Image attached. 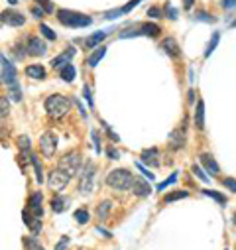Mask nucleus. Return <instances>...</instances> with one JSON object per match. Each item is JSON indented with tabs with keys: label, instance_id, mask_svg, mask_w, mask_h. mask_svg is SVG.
<instances>
[{
	"label": "nucleus",
	"instance_id": "nucleus-37",
	"mask_svg": "<svg viewBox=\"0 0 236 250\" xmlns=\"http://www.w3.org/2000/svg\"><path fill=\"white\" fill-rule=\"evenodd\" d=\"M38 4H39L45 12H53V4L49 2V0H38Z\"/></svg>",
	"mask_w": 236,
	"mask_h": 250
},
{
	"label": "nucleus",
	"instance_id": "nucleus-7",
	"mask_svg": "<svg viewBox=\"0 0 236 250\" xmlns=\"http://www.w3.org/2000/svg\"><path fill=\"white\" fill-rule=\"evenodd\" d=\"M39 150H41V154L45 158H51L55 154V150H57V136L51 130H47V132L41 134V138H39Z\"/></svg>",
	"mask_w": 236,
	"mask_h": 250
},
{
	"label": "nucleus",
	"instance_id": "nucleus-43",
	"mask_svg": "<svg viewBox=\"0 0 236 250\" xmlns=\"http://www.w3.org/2000/svg\"><path fill=\"white\" fill-rule=\"evenodd\" d=\"M148 16H152V18H159V16H161V10L154 6V8H150V10H148Z\"/></svg>",
	"mask_w": 236,
	"mask_h": 250
},
{
	"label": "nucleus",
	"instance_id": "nucleus-4",
	"mask_svg": "<svg viewBox=\"0 0 236 250\" xmlns=\"http://www.w3.org/2000/svg\"><path fill=\"white\" fill-rule=\"evenodd\" d=\"M132 36H148V38H157L159 36V26L144 22L132 28H126L124 32H120V38H132Z\"/></svg>",
	"mask_w": 236,
	"mask_h": 250
},
{
	"label": "nucleus",
	"instance_id": "nucleus-22",
	"mask_svg": "<svg viewBox=\"0 0 236 250\" xmlns=\"http://www.w3.org/2000/svg\"><path fill=\"white\" fill-rule=\"evenodd\" d=\"M67 205H69V199L67 197H53V201H51V209L55 211V213H63L65 209H67Z\"/></svg>",
	"mask_w": 236,
	"mask_h": 250
},
{
	"label": "nucleus",
	"instance_id": "nucleus-29",
	"mask_svg": "<svg viewBox=\"0 0 236 250\" xmlns=\"http://www.w3.org/2000/svg\"><path fill=\"white\" fill-rule=\"evenodd\" d=\"M30 162L34 164V169H36V179H38V183H41V181H43V173H41V164H39V160H38L36 156H30Z\"/></svg>",
	"mask_w": 236,
	"mask_h": 250
},
{
	"label": "nucleus",
	"instance_id": "nucleus-26",
	"mask_svg": "<svg viewBox=\"0 0 236 250\" xmlns=\"http://www.w3.org/2000/svg\"><path fill=\"white\" fill-rule=\"evenodd\" d=\"M110 207H112V203H110V201H102V203L98 205V209H97V215H98V219H100V221H104V219L108 217V213H110Z\"/></svg>",
	"mask_w": 236,
	"mask_h": 250
},
{
	"label": "nucleus",
	"instance_id": "nucleus-25",
	"mask_svg": "<svg viewBox=\"0 0 236 250\" xmlns=\"http://www.w3.org/2000/svg\"><path fill=\"white\" fill-rule=\"evenodd\" d=\"M75 73H77V71H75V67H73L71 63H69V65H65L63 69H59V75H61V79H63V81H67V83H71V81L75 79Z\"/></svg>",
	"mask_w": 236,
	"mask_h": 250
},
{
	"label": "nucleus",
	"instance_id": "nucleus-44",
	"mask_svg": "<svg viewBox=\"0 0 236 250\" xmlns=\"http://www.w3.org/2000/svg\"><path fill=\"white\" fill-rule=\"evenodd\" d=\"M0 104H2V116H6V112H8V99L2 97V99H0Z\"/></svg>",
	"mask_w": 236,
	"mask_h": 250
},
{
	"label": "nucleus",
	"instance_id": "nucleus-51",
	"mask_svg": "<svg viewBox=\"0 0 236 250\" xmlns=\"http://www.w3.org/2000/svg\"><path fill=\"white\" fill-rule=\"evenodd\" d=\"M93 140H95V150H97V152H100V146H98V136H97V132H93Z\"/></svg>",
	"mask_w": 236,
	"mask_h": 250
},
{
	"label": "nucleus",
	"instance_id": "nucleus-11",
	"mask_svg": "<svg viewBox=\"0 0 236 250\" xmlns=\"http://www.w3.org/2000/svg\"><path fill=\"white\" fill-rule=\"evenodd\" d=\"M28 55H34V57H41V55H45V51H47V45H45V42H41L39 38H30L28 40Z\"/></svg>",
	"mask_w": 236,
	"mask_h": 250
},
{
	"label": "nucleus",
	"instance_id": "nucleus-14",
	"mask_svg": "<svg viewBox=\"0 0 236 250\" xmlns=\"http://www.w3.org/2000/svg\"><path fill=\"white\" fill-rule=\"evenodd\" d=\"M142 162L144 164H148V166H152V167H157L161 162H159V150L157 148H150V150H144L142 152Z\"/></svg>",
	"mask_w": 236,
	"mask_h": 250
},
{
	"label": "nucleus",
	"instance_id": "nucleus-21",
	"mask_svg": "<svg viewBox=\"0 0 236 250\" xmlns=\"http://www.w3.org/2000/svg\"><path fill=\"white\" fill-rule=\"evenodd\" d=\"M201 164L209 169V173H218V164L213 160V156H209V154H201Z\"/></svg>",
	"mask_w": 236,
	"mask_h": 250
},
{
	"label": "nucleus",
	"instance_id": "nucleus-48",
	"mask_svg": "<svg viewBox=\"0 0 236 250\" xmlns=\"http://www.w3.org/2000/svg\"><path fill=\"white\" fill-rule=\"evenodd\" d=\"M43 12H45L43 8H32V14H34L36 18H41V16H43Z\"/></svg>",
	"mask_w": 236,
	"mask_h": 250
},
{
	"label": "nucleus",
	"instance_id": "nucleus-18",
	"mask_svg": "<svg viewBox=\"0 0 236 250\" xmlns=\"http://www.w3.org/2000/svg\"><path fill=\"white\" fill-rule=\"evenodd\" d=\"M161 49H163L169 57H179V55H181V49H179V45H177V42H175L173 38H165V40L161 42Z\"/></svg>",
	"mask_w": 236,
	"mask_h": 250
},
{
	"label": "nucleus",
	"instance_id": "nucleus-10",
	"mask_svg": "<svg viewBox=\"0 0 236 250\" xmlns=\"http://www.w3.org/2000/svg\"><path fill=\"white\" fill-rule=\"evenodd\" d=\"M73 55H75V47H69L67 51L55 55V57L51 59V67H53V69H63L65 65L71 63V57H73Z\"/></svg>",
	"mask_w": 236,
	"mask_h": 250
},
{
	"label": "nucleus",
	"instance_id": "nucleus-8",
	"mask_svg": "<svg viewBox=\"0 0 236 250\" xmlns=\"http://www.w3.org/2000/svg\"><path fill=\"white\" fill-rule=\"evenodd\" d=\"M93 177H95V164H93V162H89V164L83 167L81 181H79V189H81L83 193L93 191Z\"/></svg>",
	"mask_w": 236,
	"mask_h": 250
},
{
	"label": "nucleus",
	"instance_id": "nucleus-12",
	"mask_svg": "<svg viewBox=\"0 0 236 250\" xmlns=\"http://www.w3.org/2000/svg\"><path fill=\"white\" fill-rule=\"evenodd\" d=\"M130 189H132V193L138 195V197H148L150 191H152V187H150V183H148L146 179H142V177H134Z\"/></svg>",
	"mask_w": 236,
	"mask_h": 250
},
{
	"label": "nucleus",
	"instance_id": "nucleus-53",
	"mask_svg": "<svg viewBox=\"0 0 236 250\" xmlns=\"http://www.w3.org/2000/svg\"><path fill=\"white\" fill-rule=\"evenodd\" d=\"M8 2H10V4H18V0H8Z\"/></svg>",
	"mask_w": 236,
	"mask_h": 250
},
{
	"label": "nucleus",
	"instance_id": "nucleus-31",
	"mask_svg": "<svg viewBox=\"0 0 236 250\" xmlns=\"http://www.w3.org/2000/svg\"><path fill=\"white\" fill-rule=\"evenodd\" d=\"M75 221L81 223V225H85V223L89 221V213H87L85 209H77V211H75Z\"/></svg>",
	"mask_w": 236,
	"mask_h": 250
},
{
	"label": "nucleus",
	"instance_id": "nucleus-47",
	"mask_svg": "<svg viewBox=\"0 0 236 250\" xmlns=\"http://www.w3.org/2000/svg\"><path fill=\"white\" fill-rule=\"evenodd\" d=\"M222 6L230 10V8H234V6H236V0H222Z\"/></svg>",
	"mask_w": 236,
	"mask_h": 250
},
{
	"label": "nucleus",
	"instance_id": "nucleus-30",
	"mask_svg": "<svg viewBox=\"0 0 236 250\" xmlns=\"http://www.w3.org/2000/svg\"><path fill=\"white\" fill-rule=\"evenodd\" d=\"M203 193L207 195V197H213L215 201H218L220 205H224L226 203V197L224 195H220V193H216V191H211V189H203Z\"/></svg>",
	"mask_w": 236,
	"mask_h": 250
},
{
	"label": "nucleus",
	"instance_id": "nucleus-49",
	"mask_svg": "<svg viewBox=\"0 0 236 250\" xmlns=\"http://www.w3.org/2000/svg\"><path fill=\"white\" fill-rule=\"evenodd\" d=\"M167 14H169V18H171V20H175V18H177L175 8H171V6H167Z\"/></svg>",
	"mask_w": 236,
	"mask_h": 250
},
{
	"label": "nucleus",
	"instance_id": "nucleus-6",
	"mask_svg": "<svg viewBox=\"0 0 236 250\" xmlns=\"http://www.w3.org/2000/svg\"><path fill=\"white\" fill-rule=\"evenodd\" d=\"M69 179H71V175H67L63 169H53L51 173H49V177H47V185H49V189H53V191H61L63 187L69 183Z\"/></svg>",
	"mask_w": 236,
	"mask_h": 250
},
{
	"label": "nucleus",
	"instance_id": "nucleus-34",
	"mask_svg": "<svg viewBox=\"0 0 236 250\" xmlns=\"http://www.w3.org/2000/svg\"><path fill=\"white\" fill-rule=\"evenodd\" d=\"M18 146H20L22 152H28V150H30V140H28V136H20V138H18Z\"/></svg>",
	"mask_w": 236,
	"mask_h": 250
},
{
	"label": "nucleus",
	"instance_id": "nucleus-36",
	"mask_svg": "<svg viewBox=\"0 0 236 250\" xmlns=\"http://www.w3.org/2000/svg\"><path fill=\"white\" fill-rule=\"evenodd\" d=\"M39 30H41V34H43V36H45L47 40H51V42L55 40V34H53V32H51V30H49V28H47L45 24H41V26H39Z\"/></svg>",
	"mask_w": 236,
	"mask_h": 250
},
{
	"label": "nucleus",
	"instance_id": "nucleus-3",
	"mask_svg": "<svg viewBox=\"0 0 236 250\" xmlns=\"http://www.w3.org/2000/svg\"><path fill=\"white\" fill-rule=\"evenodd\" d=\"M57 20L61 22L63 26H67V28H85V26H91V22H93L91 16H85V14H79V12H71V10H59L57 12Z\"/></svg>",
	"mask_w": 236,
	"mask_h": 250
},
{
	"label": "nucleus",
	"instance_id": "nucleus-40",
	"mask_svg": "<svg viewBox=\"0 0 236 250\" xmlns=\"http://www.w3.org/2000/svg\"><path fill=\"white\" fill-rule=\"evenodd\" d=\"M140 2H142V0H132V2H128L126 6H122V12H130V10H132L134 6H138Z\"/></svg>",
	"mask_w": 236,
	"mask_h": 250
},
{
	"label": "nucleus",
	"instance_id": "nucleus-16",
	"mask_svg": "<svg viewBox=\"0 0 236 250\" xmlns=\"http://www.w3.org/2000/svg\"><path fill=\"white\" fill-rule=\"evenodd\" d=\"M2 22L4 24H8V26H14V28H18V26H22L24 22H26V18H24V14H20V12H2Z\"/></svg>",
	"mask_w": 236,
	"mask_h": 250
},
{
	"label": "nucleus",
	"instance_id": "nucleus-35",
	"mask_svg": "<svg viewBox=\"0 0 236 250\" xmlns=\"http://www.w3.org/2000/svg\"><path fill=\"white\" fill-rule=\"evenodd\" d=\"M175 179H177V173H171V175H169V179H165V181H161V183L157 185V189H165V187H169Z\"/></svg>",
	"mask_w": 236,
	"mask_h": 250
},
{
	"label": "nucleus",
	"instance_id": "nucleus-2",
	"mask_svg": "<svg viewBox=\"0 0 236 250\" xmlns=\"http://www.w3.org/2000/svg\"><path fill=\"white\" fill-rule=\"evenodd\" d=\"M132 181H134V177H132V173L128 169H112L108 173V177H106V185L112 187V189H116V191L130 189Z\"/></svg>",
	"mask_w": 236,
	"mask_h": 250
},
{
	"label": "nucleus",
	"instance_id": "nucleus-1",
	"mask_svg": "<svg viewBox=\"0 0 236 250\" xmlns=\"http://www.w3.org/2000/svg\"><path fill=\"white\" fill-rule=\"evenodd\" d=\"M71 108V101L63 95H51L45 99V110L51 118L59 120V118H63Z\"/></svg>",
	"mask_w": 236,
	"mask_h": 250
},
{
	"label": "nucleus",
	"instance_id": "nucleus-13",
	"mask_svg": "<svg viewBox=\"0 0 236 250\" xmlns=\"http://www.w3.org/2000/svg\"><path fill=\"white\" fill-rule=\"evenodd\" d=\"M22 219H24V225H26V227H28V229H30L34 234L41 230V223H39V217H36L32 211H28V209H26V211L22 213Z\"/></svg>",
	"mask_w": 236,
	"mask_h": 250
},
{
	"label": "nucleus",
	"instance_id": "nucleus-46",
	"mask_svg": "<svg viewBox=\"0 0 236 250\" xmlns=\"http://www.w3.org/2000/svg\"><path fill=\"white\" fill-rule=\"evenodd\" d=\"M197 20H203V22H213V18H209V14H207V12H199V14H197Z\"/></svg>",
	"mask_w": 236,
	"mask_h": 250
},
{
	"label": "nucleus",
	"instance_id": "nucleus-20",
	"mask_svg": "<svg viewBox=\"0 0 236 250\" xmlns=\"http://www.w3.org/2000/svg\"><path fill=\"white\" fill-rule=\"evenodd\" d=\"M26 75L30 77V79H45V69L41 67V65H28L26 67Z\"/></svg>",
	"mask_w": 236,
	"mask_h": 250
},
{
	"label": "nucleus",
	"instance_id": "nucleus-28",
	"mask_svg": "<svg viewBox=\"0 0 236 250\" xmlns=\"http://www.w3.org/2000/svg\"><path fill=\"white\" fill-rule=\"evenodd\" d=\"M24 246H26V250H43V246L34 236H26L24 238Z\"/></svg>",
	"mask_w": 236,
	"mask_h": 250
},
{
	"label": "nucleus",
	"instance_id": "nucleus-32",
	"mask_svg": "<svg viewBox=\"0 0 236 250\" xmlns=\"http://www.w3.org/2000/svg\"><path fill=\"white\" fill-rule=\"evenodd\" d=\"M8 89H10V93H8V95L12 97V101H20V99H22V93H20L18 83H16V85H12V87H8Z\"/></svg>",
	"mask_w": 236,
	"mask_h": 250
},
{
	"label": "nucleus",
	"instance_id": "nucleus-33",
	"mask_svg": "<svg viewBox=\"0 0 236 250\" xmlns=\"http://www.w3.org/2000/svg\"><path fill=\"white\" fill-rule=\"evenodd\" d=\"M216 43H218V34H215V36L211 38V42H209V47H207V51H205V55H207V57L213 53V49L216 47Z\"/></svg>",
	"mask_w": 236,
	"mask_h": 250
},
{
	"label": "nucleus",
	"instance_id": "nucleus-52",
	"mask_svg": "<svg viewBox=\"0 0 236 250\" xmlns=\"http://www.w3.org/2000/svg\"><path fill=\"white\" fill-rule=\"evenodd\" d=\"M193 6V0H185V8H191Z\"/></svg>",
	"mask_w": 236,
	"mask_h": 250
},
{
	"label": "nucleus",
	"instance_id": "nucleus-41",
	"mask_svg": "<svg viewBox=\"0 0 236 250\" xmlns=\"http://www.w3.org/2000/svg\"><path fill=\"white\" fill-rule=\"evenodd\" d=\"M193 171H195V173L199 175V179H201V181H209V177H207V175L203 173V169H201L199 166H193Z\"/></svg>",
	"mask_w": 236,
	"mask_h": 250
},
{
	"label": "nucleus",
	"instance_id": "nucleus-50",
	"mask_svg": "<svg viewBox=\"0 0 236 250\" xmlns=\"http://www.w3.org/2000/svg\"><path fill=\"white\" fill-rule=\"evenodd\" d=\"M138 167H140V171H142V173H144L146 177H150V179H154V173H150L148 169H144V167H142V164H138Z\"/></svg>",
	"mask_w": 236,
	"mask_h": 250
},
{
	"label": "nucleus",
	"instance_id": "nucleus-5",
	"mask_svg": "<svg viewBox=\"0 0 236 250\" xmlns=\"http://www.w3.org/2000/svg\"><path fill=\"white\" fill-rule=\"evenodd\" d=\"M57 167L63 169L67 175L73 177V175H77V171H79V167H81V156H79L77 152H69V154H65L61 160H59Z\"/></svg>",
	"mask_w": 236,
	"mask_h": 250
},
{
	"label": "nucleus",
	"instance_id": "nucleus-54",
	"mask_svg": "<svg viewBox=\"0 0 236 250\" xmlns=\"http://www.w3.org/2000/svg\"><path fill=\"white\" fill-rule=\"evenodd\" d=\"M234 223H236V213H234Z\"/></svg>",
	"mask_w": 236,
	"mask_h": 250
},
{
	"label": "nucleus",
	"instance_id": "nucleus-17",
	"mask_svg": "<svg viewBox=\"0 0 236 250\" xmlns=\"http://www.w3.org/2000/svg\"><path fill=\"white\" fill-rule=\"evenodd\" d=\"M183 144H185V132L181 128H177L169 134V148L171 150H179V148H183Z\"/></svg>",
	"mask_w": 236,
	"mask_h": 250
},
{
	"label": "nucleus",
	"instance_id": "nucleus-9",
	"mask_svg": "<svg viewBox=\"0 0 236 250\" xmlns=\"http://www.w3.org/2000/svg\"><path fill=\"white\" fill-rule=\"evenodd\" d=\"M2 83L8 85V87L18 83L16 81V69H14V65L10 63V61L6 59V55H2Z\"/></svg>",
	"mask_w": 236,
	"mask_h": 250
},
{
	"label": "nucleus",
	"instance_id": "nucleus-42",
	"mask_svg": "<svg viewBox=\"0 0 236 250\" xmlns=\"http://www.w3.org/2000/svg\"><path fill=\"white\" fill-rule=\"evenodd\" d=\"M224 187H228V189L236 193V179H224Z\"/></svg>",
	"mask_w": 236,
	"mask_h": 250
},
{
	"label": "nucleus",
	"instance_id": "nucleus-15",
	"mask_svg": "<svg viewBox=\"0 0 236 250\" xmlns=\"http://www.w3.org/2000/svg\"><path fill=\"white\" fill-rule=\"evenodd\" d=\"M41 201H43L41 193H32V195H30V199H28V211H32L36 217H41V215H43Z\"/></svg>",
	"mask_w": 236,
	"mask_h": 250
},
{
	"label": "nucleus",
	"instance_id": "nucleus-39",
	"mask_svg": "<svg viewBox=\"0 0 236 250\" xmlns=\"http://www.w3.org/2000/svg\"><path fill=\"white\" fill-rule=\"evenodd\" d=\"M67 244H69V238H67V236H63L61 240H59V242H57L55 250H65V246H67Z\"/></svg>",
	"mask_w": 236,
	"mask_h": 250
},
{
	"label": "nucleus",
	"instance_id": "nucleus-27",
	"mask_svg": "<svg viewBox=\"0 0 236 250\" xmlns=\"http://www.w3.org/2000/svg\"><path fill=\"white\" fill-rule=\"evenodd\" d=\"M185 197H189V193H187V191H173V193H167V195L163 197V203H171V201L185 199Z\"/></svg>",
	"mask_w": 236,
	"mask_h": 250
},
{
	"label": "nucleus",
	"instance_id": "nucleus-19",
	"mask_svg": "<svg viewBox=\"0 0 236 250\" xmlns=\"http://www.w3.org/2000/svg\"><path fill=\"white\" fill-rule=\"evenodd\" d=\"M195 126H197V130H203V128H205V104H203V101L197 103V110H195Z\"/></svg>",
	"mask_w": 236,
	"mask_h": 250
},
{
	"label": "nucleus",
	"instance_id": "nucleus-38",
	"mask_svg": "<svg viewBox=\"0 0 236 250\" xmlns=\"http://www.w3.org/2000/svg\"><path fill=\"white\" fill-rule=\"evenodd\" d=\"M83 95H85V99H87L89 106H93V97H91V89H89V85H85V87H83Z\"/></svg>",
	"mask_w": 236,
	"mask_h": 250
},
{
	"label": "nucleus",
	"instance_id": "nucleus-24",
	"mask_svg": "<svg viewBox=\"0 0 236 250\" xmlns=\"http://www.w3.org/2000/svg\"><path fill=\"white\" fill-rule=\"evenodd\" d=\"M104 53H106V47H98L95 53H91V55L87 57V65H89V67H95L98 61L104 57Z\"/></svg>",
	"mask_w": 236,
	"mask_h": 250
},
{
	"label": "nucleus",
	"instance_id": "nucleus-23",
	"mask_svg": "<svg viewBox=\"0 0 236 250\" xmlns=\"http://www.w3.org/2000/svg\"><path fill=\"white\" fill-rule=\"evenodd\" d=\"M106 38V32H97V34H93V36H89L87 40H85V45H87V49H93V47H97L102 40Z\"/></svg>",
	"mask_w": 236,
	"mask_h": 250
},
{
	"label": "nucleus",
	"instance_id": "nucleus-45",
	"mask_svg": "<svg viewBox=\"0 0 236 250\" xmlns=\"http://www.w3.org/2000/svg\"><path fill=\"white\" fill-rule=\"evenodd\" d=\"M106 154L110 156V160H118V158H120V154H118L114 148H108V150H106Z\"/></svg>",
	"mask_w": 236,
	"mask_h": 250
},
{
	"label": "nucleus",
	"instance_id": "nucleus-55",
	"mask_svg": "<svg viewBox=\"0 0 236 250\" xmlns=\"http://www.w3.org/2000/svg\"><path fill=\"white\" fill-rule=\"evenodd\" d=\"M232 26H236V22H234V24H232Z\"/></svg>",
	"mask_w": 236,
	"mask_h": 250
}]
</instances>
